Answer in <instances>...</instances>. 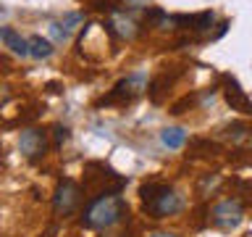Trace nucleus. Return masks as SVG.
I'll use <instances>...</instances> for the list:
<instances>
[{"mask_svg":"<svg viewBox=\"0 0 252 237\" xmlns=\"http://www.w3.org/2000/svg\"><path fill=\"white\" fill-rule=\"evenodd\" d=\"M126 213V203L118 193H100L94 195L82 213V224L90 229H108L121 221Z\"/></svg>","mask_w":252,"mask_h":237,"instance_id":"f257e3e1","label":"nucleus"},{"mask_svg":"<svg viewBox=\"0 0 252 237\" xmlns=\"http://www.w3.org/2000/svg\"><path fill=\"white\" fill-rule=\"evenodd\" d=\"M139 198H142L145 211L153 219L173 216V213H179V208H181V198L173 193V187L163 185V182H147V185H142Z\"/></svg>","mask_w":252,"mask_h":237,"instance_id":"f03ea898","label":"nucleus"},{"mask_svg":"<svg viewBox=\"0 0 252 237\" xmlns=\"http://www.w3.org/2000/svg\"><path fill=\"white\" fill-rule=\"evenodd\" d=\"M242 219H244V205L239 198H223L210 211V221L218 229H236L242 224Z\"/></svg>","mask_w":252,"mask_h":237,"instance_id":"7ed1b4c3","label":"nucleus"},{"mask_svg":"<svg viewBox=\"0 0 252 237\" xmlns=\"http://www.w3.org/2000/svg\"><path fill=\"white\" fill-rule=\"evenodd\" d=\"M79 200H82V190L74 179H61V185L55 187V198H53V208L58 216H68L76 211Z\"/></svg>","mask_w":252,"mask_h":237,"instance_id":"20e7f679","label":"nucleus"},{"mask_svg":"<svg viewBox=\"0 0 252 237\" xmlns=\"http://www.w3.org/2000/svg\"><path fill=\"white\" fill-rule=\"evenodd\" d=\"M19 150L29 158V161L42 158V156L47 153V132H45V129H37V126L24 129L21 137H19Z\"/></svg>","mask_w":252,"mask_h":237,"instance_id":"39448f33","label":"nucleus"},{"mask_svg":"<svg viewBox=\"0 0 252 237\" xmlns=\"http://www.w3.org/2000/svg\"><path fill=\"white\" fill-rule=\"evenodd\" d=\"M220 82H223V98H226L228 106H231V111L252 114V100L247 98V92L239 87V82H236L231 74H223V77H220Z\"/></svg>","mask_w":252,"mask_h":237,"instance_id":"423d86ee","label":"nucleus"},{"mask_svg":"<svg viewBox=\"0 0 252 237\" xmlns=\"http://www.w3.org/2000/svg\"><path fill=\"white\" fill-rule=\"evenodd\" d=\"M139 90H142V77L131 74V77L121 79V82L113 87V92L100 100V106H105V103H129V100H134L139 95Z\"/></svg>","mask_w":252,"mask_h":237,"instance_id":"0eeeda50","label":"nucleus"},{"mask_svg":"<svg viewBox=\"0 0 252 237\" xmlns=\"http://www.w3.org/2000/svg\"><path fill=\"white\" fill-rule=\"evenodd\" d=\"M173 24H181V29H192V32H205L210 29L213 24V13L210 11H202V13H194V16H171Z\"/></svg>","mask_w":252,"mask_h":237,"instance_id":"6e6552de","label":"nucleus"},{"mask_svg":"<svg viewBox=\"0 0 252 237\" xmlns=\"http://www.w3.org/2000/svg\"><path fill=\"white\" fill-rule=\"evenodd\" d=\"M0 40H3L5 47H11L16 55H29V40H24L16 29L3 27V29H0Z\"/></svg>","mask_w":252,"mask_h":237,"instance_id":"1a4fd4ad","label":"nucleus"},{"mask_svg":"<svg viewBox=\"0 0 252 237\" xmlns=\"http://www.w3.org/2000/svg\"><path fill=\"white\" fill-rule=\"evenodd\" d=\"M53 53V45H50V40H45V37H29V55H34V58H47V55Z\"/></svg>","mask_w":252,"mask_h":237,"instance_id":"9d476101","label":"nucleus"},{"mask_svg":"<svg viewBox=\"0 0 252 237\" xmlns=\"http://www.w3.org/2000/svg\"><path fill=\"white\" fill-rule=\"evenodd\" d=\"M160 140H163V145H165V148H173V150H176V148L184 145L187 132H184V129H179V126H171V129H163Z\"/></svg>","mask_w":252,"mask_h":237,"instance_id":"9b49d317","label":"nucleus"},{"mask_svg":"<svg viewBox=\"0 0 252 237\" xmlns=\"http://www.w3.org/2000/svg\"><path fill=\"white\" fill-rule=\"evenodd\" d=\"M68 140V129H66V126H55V142H58V145H61V142H66Z\"/></svg>","mask_w":252,"mask_h":237,"instance_id":"f8f14e48","label":"nucleus"},{"mask_svg":"<svg viewBox=\"0 0 252 237\" xmlns=\"http://www.w3.org/2000/svg\"><path fill=\"white\" fill-rule=\"evenodd\" d=\"M150 237H179V235H173V232H155V235H150Z\"/></svg>","mask_w":252,"mask_h":237,"instance_id":"ddd939ff","label":"nucleus"},{"mask_svg":"<svg viewBox=\"0 0 252 237\" xmlns=\"http://www.w3.org/2000/svg\"><path fill=\"white\" fill-rule=\"evenodd\" d=\"M0 153H3V148H0Z\"/></svg>","mask_w":252,"mask_h":237,"instance_id":"4468645a","label":"nucleus"}]
</instances>
